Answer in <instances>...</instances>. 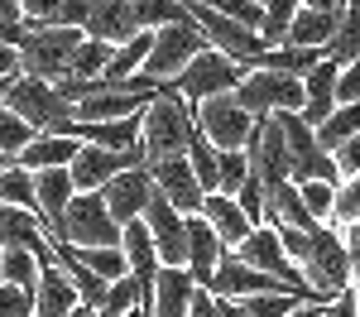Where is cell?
Masks as SVG:
<instances>
[{
  "label": "cell",
  "instance_id": "cell-1",
  "mask_svg": "<svg viewBox=\"0 0 360 317\" xmlns=\"http://www.w3.org/2000/svg\"><path fill=\"white\" fill-rule=\"evenodd\" d=\"M193 135H197L193 106L178 96L173 82H164L159 96L144 106V125H139V149H144V159L159 164V159H173V154H188Z\"/></svg>",
  "mask_w": 360,
  "mask_h": 317
},
{
  "label": "cell",
  "instance_id": "cell-2",
  "mask_svg": "<svg viewBox=\"0 0 360 317\" xmlns=\"http://www.w3.org/2000/svg\"><path fill=\"white\" fill-rule=\"evenodd\" d=\"M86 34L72 25H25L20 20V34H15V53H20V72L29 77H44V82H58L72 72V53Z\"/></svg>",
  "mask_w": 360,
  "mask_h": 317
},
{
  "label": "cell",
  "instance_id": "cell-3",
  "mask_svg": "<svg viewBox=\"0 0 360 317\" xmlns=\"http://www.w3.org/2000/svg\"><path fill=\"white\" fill-rule=\"evenodd\" d=\"M303 274H307V284H312L322 308L332 303L341 288H351V255H346V240H341V231L332 221H317V226L307 231Z\"/></svg>",
  "mask_w": 360,
  "mask_h": 317
},
{
  "label": "cell",
  "instance_id": "cell-4",
  "mask_svg": "<svg viewBox=\"0 0 360 317\" xmlns=\"http://www.w3.org/2000/svg\"><path fill=\"white\" fill-rule=\"evenodd\" d=\"M58 245H72V250H86V245H120V221L106 212V198L101 193H72V202L63 207L53 231Z\"/></svg>",
  "mask_w": 360,
  "mask_h": 317
},
{
  "label": "cell",
  "instance_id": "cell-5",
  "mask_svg": "<svg viewBox=\"0 0 360 317\" xmlns=\"http://www.w3.org/2000/svg\"><path fill=\"white\" fill-rule=\"evenodd\" d=\"M278 130H283V144H288V178L293 183H312V178H322V183H336L341 188V169H336V159L317 144V130L307 125L298 111H278Z\"/></svg>",
  "mask_w": 360,
  "mask_h": 317
},
{
  "label": "cell",
  "instance_id": "cell-6",
  "mask_svg": "<svg viewBox=\"0 0 360 317\" xmlns=\"http://www.w3.org/2000/svg\"><path fill=\"white\" fill-rule=\"evenodd\" d=\"M5 106L20 115V120H29L34 130H58L63 120H77V106H72V101H63L53 82L29 77V72H15V77H10Z\"/></svg>",
  "mask_w": 360,
  "mask_h": 317
},
{
  "label": "cell",
  "instance_id": "cell-7",
  "mask_svg": "<svg viewBox=\"0 0 360 317\" xmlns=\"http://www.w3.org/2000/svg\"><path fill=\"white\" fill-rule=\"evenodd\" d=\"M202 48H212V44H207V34H202V29L193 25V15H188V20H178V25L154 29V48H149V58H144L139 72H144L149 82H173Z\"/></svg>",
  "mask_w": 360,
  "mask_h": 317
},
{
  "label": "cell",
  "instance_id": "cell-8",
  "mask_svg": "<svg viewBox=\"0 0 360 317\" xmlns=\"http://www.w3.org/2000/svg\"><path fill=\"white\" fill-rule=\"evenodd\" d=\"M236 101L250 115H278V111H303V77L293 72H269V67H250L236 82Z\"/></svg>",
  "mask_w": 360,
  "mask_h": 317
},
{
  "label": "cell",
  "instance_id": "cell-9",
  "mask_svg": "<svg viewBox=\"0 0 360 317\" xmlns=\"http://www.w3.org/2000/svg\"><path fill=\"white\" fill-rule=\"evenodd\" d=\"M245 77V67L236 63V58L217 53V48H202V53L173 77V86H178V96L188 101V106H197V101H207V96H221V91H236V82Z\"/></svg>",
  "mask_w": 360,
  "mask_h": 317
},
{
  "label": "cell",
  "instance_id": "cell-10",
  "mask_svg": "<svg viewBox=\"0 0 360 317\" xmlns=\"http://www.w3.org/2000/svg\"><path fill=\"white\" fill-rule=\"evenodd\" d=\"M183 10L193 15V25L207 34V44L217 48V53H226V58H236L240 67H245L255 53H264L269 44L255 34V29H245V25H236V20H226V15H217L207 0H183Z\"/></svg>",
  "mask_w": 360,
  "mask_h": 317
},
{
  "label": "cell",
  "instance_id": "cell-11",
  "mask_svg": "<svg viewBox=\"0 0 360 317\" xmlns=\"http://www.w3.org/2000/svg\"><path fill=\"white\" fill-rule=\"evenodd\" d=\"M193 120H197V130L217 144V149H245L250 125H255V115L236 101V91H221V96L197 101V106H193Z\"/></svg>",
  "mask_w": 360,
  "mask_h": 317
},
{
  "label": "cell",
  "instance_id": "cell-12",
  "mask_svg": "<svg viewBox=\"0 0 360 317\" xmlns=\"http://www.w3.org/2000/svg\"><path fill=\"white\" fill-rule=\"evenodd\" d=\"M245 164L264 183V193L278 188V183H288V144H283V130H278L274 115H255L250 140H245Z\"/></svg>",
  "mask_w": 360,
  "mask_h": 317
},
{
  "label": "cell",
  "instance_id": "cell-13",
  "mask_svg": "<svg viewBox=\"0 0 360 317\" xmlns=\"http://www.w3.org/2000/svg\"><path fill=\"white\" fill-rule=\"evenodd\" d=\"M139 164H149L144 159V149H101V144H82L77 154H72V164H68V173H72V183H77V193H101L106 183H111L120 169H139Z\"/></svg>",
  "mask_w": 360,
  "mask_h": 317
},
{
  "label": "cell",
  "instance_id": "cell-14",
  "mask_svg": "<svg viewBox=\"0 0 360 317\" xmlns=\"http://www.w3.org/2000/svg\"><path fill=\"white\" fill-rule=\"evenodd\" d=\"M144 226L154 235V250H159L164 264H183V259H188V216H183L159 188H154V198L144 207Z\"/></svg>",
  "mask_w": 360,
  "mask_h": 317
},
{
  "label": "cell",
  "instance_id": "cell-15",
  "mask_svg": "<svg viewBox=\"0 0 360 317\" xmlns=\"http://www.w3.org/2000/svg\"><path fill=\"white\" fill-rule=\"evenodd\" d=\"M101 198H106V212H111L115 221L125 226V221H139L144 216V207L154 198V178H149V164H139V169H120L101 188Z\"/></svg>",
  "mask_w": 360,
  "mask_h": 317
},
{
  "label": "cell",
  "instance_id": "cell-16",
  "mask_svg": "<svg viewBox=\"0 0 360 317\" xmlns=\"http://www.w3.org/2000/svg\"><path fill=\"white\" fill-rule=\"evenodd\" d=\"M149 178H154V188L164 193L183 216H193V212H202V183H197L193 164H188V154H173V159H159V164H149Z\"/></svg>",
  "mask_w": 360,
  "mask_h": 317
},
{
  "label": "cell",
  "instance_id": "cell-17",
  "mask_svg": "<svg viewBox=\"0 0 360 317\" xmlns=\"http://www.w3.org/2000/svg\"><path fill=\"white\" fill-rule=\"evenodd\" d=\"M202 288H207V293H217V298H250V293H283V279L264 274V269H250V264H240L231 250H221L217 274H212Z\"/></svg>",
  "mask_w": 360,
  "mask_h": 317
},
{
  "label": "cell",
  "instance_id": "cell-18",
  "mask_svg": "<svg viewBox=\"0 0 360 317\" xmlns=\"http://www.w3.org/2000/svg\"><path fill=\"white\" fill-rule=\"evenodd\" d=\"M77 303L82 298H77V288H72V279H68V269L53 250L39 264V279H34V317H72Z\"/></svg>",
  "mask_w": 360,
  "mask_h": 317
},
{
  "label": "cell",
  "instance_id": "cell-19",
  "mask_svg": "<svg viewBox=\"0 0 360 317\" xmlns=\"http://www.w3.org/2000/svg\"><path fill=\"white\" fill-rule=\"evenodd\" d=\"M144 293H149V313L154 317H188L193 313L197 279L183 269V264H159L154 284L144 288Z\"/></svg>",
  "mask_w": 360,
  "mask_h": 317
},
{
  "label": "cell",
  "instance_id": "cell-20",
  "mask_svg": "<svg viewBox=\"0 0 360 317\" xmlns=\"http://www.w3.org/2000/svg\"><path fill=\"white\" fill-rule=\"evenodd\" d=\"M82 34L86 39H106V44H125L130 34H139L130 0H86Z\"/></svg>",
  "mask_w": 360,
  "mask_h": 317
},
{
  "label": "cell",
  "instance_id": "cell-21",
  "mask_svg": "<svg viewBox=\"0 0 360 317\" xmlns=\"http://www.w3.org/2000/svg\"><path fill=\"white\" fill-rule=\"evenodd\" d=\"M0 245H29L39 259L53 255L49 221L34 216V212H25V207H10V202H0Z\"/></svg>",
  "mask_w": 360,
  "mask_h": 317
},
{
  "label": "cell",
  "instance_id": "cell-22",
  "mask_svg": "<svg viewBox=\"0 0 360 317\" xmlns=\"http://www.w3.org/2000/svg\"><path fill=\"white\" fill-rule=\"evenodd\" d=\"M221 235L212 231V221L202 216V212H193L188 216V259H183V269L193 274L197 284H207L212 274H217V264H221Z\"/></svg>",
  "mask_w": 360,
  "mask_h": 317
},
{
  "label": "cell",
  "instance_id": "cell-23",
  "mask_svg": "<svg viewBox=\"0 0 360 317\" xmlns=\"http://www.w3.org/2000/svg\"><path fill=\"white\" fill-rule=\"evenodd\" d=\"M332 111H336V63L322 58L317 67H307V72H303V111H298V115L317 130Z\"/></svg>",
  "mask_w": 360,
  "mask_h": 317
},
{
  "label": "cell",
  "instance_id": "cell-24",
  "mask_svg": "<svg viewBox=\"0 0 360 317\" xmlns=\"http://www.w3.org/2000/svg\"><path fill=\"white\" fill-rule=\"evenodd\" d=\"M120 250H125V269L139 279V288L154 284V274H159L164 259H159V250H154V235H149V226H144V216L120 226Z\"/></svg>",
  "mask_w": 360,
  "mask_h": 317
},
{
  "label": "cell",
  "instance_id": "cell-25",
  "mask_svg": "<svg viewBox=\"0 0 360 317\" xmlns=\"http://www.w3.org/2000/svg\"><path fill=\"white\" fill-rule=\"evenodd\" d=\"M34 193H39V212H44V221H49V240H53L58 216H63V207L72 202V193H77L68 164H63V169H34Z\"/></svg>",
  "mask_w": 360,
  "mask_h": 317
},
{
  "label": "cell",
  "instance_id": "cell-26",
  "mask_svg": "<svg viewBox=\"0 0 360 317\" xmlns=\"http://www.w3.org/2000/svg\"><path fill=\"white\" fill-rule=\"evenodd\" d=\"M202 216L212 221V231L221 235L226 250H236V245L245 240V231L255 226L245 212H240V202L231 198V193H207V198H202Z\"/></svg>",
  "mask_w": 360,
  "mask_h": 317
},
{
  "label": "cell",
  "instance_id": "cell-27",
  "mask_svg": "<svg viewBox=\"0 0 360 317\" xmlns=\"http://www.w3.org/2000/svg\"><path fill=\"white\" fill-rule=\"evenodd\" d=\"M264 221H269V226H298V231L317 226V216L307 212V202H303V193H298L293 178L264 193Z\"/></svg>",
  "mask_w": 360,
  "mask_h": 317
},
{
  "label": "cell",
  "instance_id": "cell-28",
  "mask_svg": "<svg viewBox=\"0 0 360 317\" xmlns=\"http://www.w3.org/2000/svg\"><path fill=\"white\" fill-rule=\"evenodd\" d=\"M82 149V140H72V135H34V140L15 154V164H25L29 173L34 169H63V164H72V154Z\"/></svg>",
  "mask_w": 360,
  "mask_h": 317
},
{
  "label": "cell",
  "instance_id": "cell-29",
  "mask_svg": "<svg viewBox=\"0 0 360 317\" xmlns=\"http://www.w3.org/2000/svg\"><path fill=\"white\" fill-rule=\"evenodd\" d=\"M341 25V10H312V5H298L293 25L283 34V44H303V48H327V39Z\"/></svg>",
  "mask_w": 360,
  "mask_h": 317
},
{
  "label": "cell",
  "instance_id": "cell-30",
  "mask_svg": "<svg viewBox=\"0 0 360 317\" xmlns=\"http://www.w3.org/2000/svg\"><path fill=\"white\" fill-rule=\"evenodd\" d=\"M322 63V48H303V44H274V48H264V53H255L245 63L250 67H269V72H293V77H303L307 67H317Z\"/></svg>",
  "mask_w": 360,
  "mask_h": 317
},
{
  "label": "cell",
  "instance_id": "cell-31",
  "mask_svg": "<svg viewBox=\"0 0 360 317\" xmlns=\"http://www.w3.org/2000/svg\"><path fill=\"white\" fill-rule=\"evenodd\" d=\"M0 202L25 207V212H34V216H44V212H39V193H34V173H29L25 164L0 169Z\"/></svg>",
  "mask_w": 360,
  "mask_h": 317
},
{
  "label": "cell",
  "instance_id": "cell-32",
  "mask_svg": "<svg viewBox=\"0 0 360 317\" xmlns=\"http://www.w3.org/2000/svg\"><path fill=\"white\" fill-rule=\"evenodd\" d=\"M356 130H360V101H341V106H336V111L327 115L322 125H317V144H322V149L332 154L336 144L351 140Z\"/></svg>",
  "mask_w": 360,
  "mask_h": 317
},
{
  "label": "cell",
  "instance_id": "cell-33",
  "mask_svg": "<svg viewBox=\"0 0 360 317\" xmlns=\"http://www.w3.org/2000/svg\"><path fill=\"white\" fill-rule=\"evenodd\" d=\"M39 264H44V259L34 255L29 245H0V274H5V284L34 288V279H39Z\"/></svg>",
  "mask_w": 360,
  "mask_h": 317
},
{
  "label": "cell",
  "instance_id": "cell-34",
  "mask_svg": "<svg viewBox=\"0 0 360 317\" xmlns=\"http://www.w3.org/2000/svg\"><path fill=\"white\" fill-rule=\"evenodd\" d=\"M188 164H193L197 183H202V193H217V183H221V173H217V164H221V149L207 140L202 130H197L193 144H188Z\"/></svg>",
  "mask_w": 360,
  "mask_h": 317
},
{
  "label": "cell",
  "instance_id": "cell-35",
  "mask_svg": "<svg viewBox=\"0 0 360 317\" xmlns=\"http://www.w3.org/2000/svg\"><path fill=\"white\" fill-rule=\"evenodd\" d=\"M236 303L245 308V317H288L293 308H303L307 298L283 288V293H250V298H236Z\"/></svg>",
  "mask_w": 360,
  "mask_h": 317
},
{
  "label": "cell",
  "instance_id": "cell-36",
  "mask_svg": "<svg viewBox=\"0 0 360 317\" xmlns=\"http://www.w3.org/2000/svg\"><path fill=\"white\" fill-rule=\"evenodd\" d=\"M130 10H135V25L139 29H164V25L188 20L183 0H130Z\"/></svg>",
  "mask_w": 360,
  "mask_h": 317
},
{
  "label": "cell",
  "instance_id": "cell-37",
  "mask_svg": "<svg viewBox=\"0 0 360 317\" xmlns=\"http://www.w3.org/2000/svg\"><path fill=\"white\" fill-rule=\"evenodd\" d=\"M111 53H115V44H106V39H82L77 53H72V72L68 77H101Z\"/></svg>",
  "mask_w": 360,
  "mask_h": 317
},
{
  "label": "cell",
  "instance_id": "cell-38",
  "mask_svg": "<svg viewBox=\"0 0 360 317\" xmlns=\"http://www.w3.org/2000/svg\"><path fill=\"white\" fill-rule=\"evenodd\" d=\"M139 293H144V288H139L135 274H120V279H111V288H106V303H101L91 317H125V313L139 303Z\"/></svg>",
  "mask_w": 360,
  "mask_h": 317
},
{
  "label": "cell",
  "instance_id": "cell-39",
  "mask_svg": "<svg viewBox=\"0 0 360 317\" xmlns=\"http://www.w3.org/2000/svg\"><path fill=\"white\" fill-rule=\"evenodd\" d=\"M68 250H72V245H68ZM72 255L82 259L86 269H96L101 279H120V274H130V269H125V250H120V245H86V250H72Z\"/></svg>",
  "mask_w": 360,
  "mask_h": 317
},
{
  "label": "cell",
  "instance_id": "cell-40",
  "mask_svg": "<svg viewBox=\"0 0 360 317\" xmlns=\"http://www.w3.org/2000/svg\"><path fill=\"white\" fill-rule=\"evenodd\" d=\"M298 5H303V0H264V25H259V39H264L269 48L283 44V34H288V25H293Z\"/></svg>",
  "mask_w": 360,
  "mask_h": 317
},
{
  "label": "cell",
  "instance_id": "cell-41",
  "mask_svg": "<svg viewBox=\"0 0 360 317\" xmlns=\"http://www.w3.org/2000/svg\"><path fill=\"white\" fill-rule=\"evenodd\" d=\"M327 221H332V226H351V221H360V173L341 178L336 202H332V216H327Z\"/></svg>",
  "mask_w": 360,
  "mask_h": 317
},
{
  "label": "cell",
  "instance_id": "cell-42",
  "mask_svg": "<svg viewBox=\"0 0 360 317\" xmlns=\"http://www.w3.org/2000/svg\"><path fill=\"white\" fill-rule=\"evenodd\" d=\"M34 135H39V130H34L29 120H20L10 106H0V154H20Z\"/></svg>",
  "mask_w": 360,
  "mask_h": 317
},
{
  "label": "cell",
  "instance_id": "cell-43",
  "mask_svg": "<svg viewBox=\"0 0 360 317\" xmlns=\"http://www.w3.org/2000/svg\"><path fill=\"white\" fill-rule=\"evenodd\" d=\"M217 173H221V183H217V193H240V183L250 178V164H245V149H221V164H217Z\"/></svg>",
  "mask_w": 360,
  "mask_h": 317
},
{
  "label": "cell",
  "instance_id": "cell-44",
  "mask_svg": "<svg viewBox=\"0 0 360 317\" xmlns=\"http://www.w3.org/2000/svg\"><path fill=\"white\" fill-rule=\"evenodd\" d=\"M217 15H226V20H236V25H245L259 34V25H264V5L259 0H207Z\"/></svg>",
  "mask_w": 360,
  "mask_h": 317
},
{
  "label": "cell",
  "instance_id": "cell-45",
  "mask_svg": "<svg viewBox=\"0 0 360 317\" xmlns=\"http://www.w3.org/2000/svg\"><path fill=\"white\" fill-rule=\"evenodd\" d=\"M298 193H303L307 212H312L317 221H327V216H332V202H336V183H322V178H312V183H298Z\"/></svg>",
  "mask_w": 360,
  "mask_h": 317
},
{
  "label": "cell",
  "instance_id": "cell-46",
  "mask_svg": "<svg viewBox=\"0 0 360 317\" xmlns=\"http://www.w3.org/2000/svg\"><path fill=\"white\" fill-rule=\"evenodd\" d=\"M0 317H34V288L0 284Z\"/></svg>",
  "mask_w": 360,
  "mask_h": 317
},
{
  "label": "cell",
  "instance_id": "cell-47",
  "mask_svg": "<svg viewBox=\"0 0 360 317\" xmlns=\"http://www.w3.org/2000/svg\"><path fill=\"white\" fill-rule=\"evenodd\" d=\"M236 202H240V212H245V216L255 221V226L264 221V183H259L255 173H250L245 183H240V193H236Z\"/></svg>",
  "mask_w": 360,
  "mask_h": 317
},
{
  "label": "cell",
  "instance_id": "cell-48",
  "mask_svg": "<svg viewBox=\"0 0 360 317\" xmlns=\"http://www.w3.org/2000/svg\"><path fill=\"white\" fill-rule=\"evenodd\" d=\"M341 101H360V58L336 67V106Z\"/></svg>",
  "mask_w": 360,
  "mask_h": 317
},
{
  "label": "cell",
  "instance_id": "cell-49",
  "mask_svg": "<svg viewBox=\"0 0 360 317\" xmlns=\"http://www.w3.org/2000/svg\"><path fill=\"white\" fill-rule=\"evenodd\" d=\"M63 0H20V20L25 25H58Z\"/></svg>",
  "mask_w": 360,
  "mask_h": 317
},
{
  "label": "cell",
  "instance_id": "cell-50",
  "mask_svg": "<svg viewBox=\"0 0 360 317\" xmlns=\"http://www.w3.org/2000/svg\"><path fill=\"white\" fill-rule=\"evenodd\" d=\"M278 231V245H283V255L293 259L298 269H303V259H307V231H298V226H274Z\"/></svg>",
  "mask_w": 360,
  "mask_h": 317
},
{
  "label": "cell",
  "instance_id": "cell-51",
  "mask_svg": "<svg viewBox=\"0 0 360 317\" xmlns=\"http://www.w3.org/2000/svg\"><path fill=\"white\" fill-rule=\"evenodd\" d=\"M332 159H336V169H341V178H351V173H360V130L351 135V140H341L332 149Z\"/></svg>",
  "mask_w": 360,
  "mask_h": 317
},
{
  "label": "cell",
  "instance_id": "cell-52",
  "mask_svg": "<svg viewBox=\"0 0 360 317\" xmlns=\"http://www.w3.org/2000/svg\"><path fill=\"white\" fill-rule=\"evenodd\" d=\"M322 317H360V298H356V284L351 288H341L332 303L322 308Z\"/></svg>",
  "mask_w": 360,
  "mask_h": 317
},
{
  "label": "cell",
  "instance_id": "cell-53",
  "mask_svg": "<svg viewBox=\"0 0 360 317\" xmlns=\"http://www.w3.org/2000/svg\"><path fill=\"white\" fill-rule=\"evenodd\" d=\"M341 231V240H346V255H351V284L360 279V221H351V226H336Z\"/></svg>",
  "mask_w": 360,
  "mask_h": 317
},
{
  "label": "cell",
  "instance_id": "cell-54",
  "mask_svg": "<svg viewBox=\"0 0 360 317\" xmlns=\"http://www.w3.org/2000/svg\"><path fill=\"white\" fill-rule=\"evenodd\" d=\"M82 20H86V0H63V10H58V25L82 29Z\"/></svg>",
  "mask_w": 360,
  "mask_h": 317
},
{
  "label": "cell",
  "instance_id": "cell-55",
  "mask_svg": "<svg viewBox=\"0 0 360 317\" xmlns=\"http://www.w3.org/2000/svg\"><path fill=\"white\" fill-rule=\"evenodd\" d=\"M15 72H20V53H15V44L0 39V77H15Z\"/></svg>",
  "mask_w": 360,
  "mask_h": 317
},
{
  "label": "cell",
  "instance_id": "cell-56",
  "mask_svg": "<svg viewBox=\"0 0 360 317\" xmlns=\"http://www.w3.org/2000/svg\"><path fill=\"white\" fill-rule=\"evenodd\" d=\"M0 20L15 25V20H20V0H0Z\"/></svg>",
  "mask_w": 360,
  "mask_h": 317
},
{
  "label": "cell",
  "instance_id": "cell-57",
  "mask_svg": "<svg viewBox=\"0 0 360 317\" xmlns=\"http://www.w3.org/2000/svg\"><path fill=\"white\" fill-rule=\"evenodd\" d=\"M15 34H20V20H15V25H10V20H0V39H5V44H15Z\"/></svg>",
  "mask_w": 360,
  "mask_h": 317
},
{
  "label": "cell",
  "instance_id": "cell-58",
  "mask_svg": "<svg viewBox=\"0 0 360 317\" xmlns=\"http://www.w3.org/2000/svg\"><path fill=\"white\" fill-rule=\"evenodd\" d=\"M312 313H317V308H312V303H303V308H293L288 317H312Z\"/></svg>",
  "mask_w": 360,
  "mask_h": 317
},
{
  "label": "cell",
  "instance_id": "cell-59",
  "mask_svg": "<svg viewBox=\"0 0 360 317\" xmlns=\"http://www.w3.org/2000/svg\"><path fill=\"white\" fill-rule=\"evenodd\" d=\"M5 91H10V77H0V106H5Z\"/></svg>",
  "mask_w": 360,
  "mask_h": 317
},
{
  "label": "cell",
  "instance_id": "cell-60",
  "mask_svg": "<svg viewBox=\"0 0 360 317\" xmlns=\"http://www.w3.org/2000/svg\"><path fill=\"white\" fill-rule=\"evenodd\" d=\"M10 164H15V154H0V169H10Z\"/></svg>",
  "mask_w": 360,
  "mask_h": 317
},
{
  "label": "cell",
  "instance_id": "cell-61",
  "mask_svg": "<svg viewBox=\"0 0 360 317\" xmlns=\"http://www.w3.org/2000/svg\"><path fill=\"white\" fill-rule=\"evenodd\" d=\"M356 298H360V279H356Z\"/></svg>",
  "mask_w": 360,
  "mask_h": 317
},
{
  "label": "cell",
  "instance_id": "cell-62",
  "mask_svg": "<svg viewBox=\"0 0 360 317\" xmlns=\"http://www.w3.org/2000/svg\"><path fill=\"white\" fill-rule=\"evenodd\" d=\"M312 317H322V308H317V313H312Z\"/></svg>",
  "mask_w": 360,
  "mask_h": 317
},
{
  "label": "cell",
  "instance_id": "cell-63",
  "mask_svg": "<svg viewBox=\"0 0 360 317\" xmlns=\"http://www.w3.org/2000/svg\"><path fill=\"white\" fill-rule=\"evenodd\" d=\"M0 284H5V274H0Z\"/></svg>",
  "mask_w": 360,
  "mask_h": 317
},
{
  "label": "cell",
  "instance_id": "cell-64",
  "mask_svg": "<svg viewBox=\"0 0 360 317\" xmlns=\"http://www.w3.org/2000/svg\"><path fill=\"white\" fill-rule=\"evenodd\" d=\"M259 5H264V0H259Z\"/></svg>",
  "mask_w": 360,
  "mask_h": 317
}]
</instances>
